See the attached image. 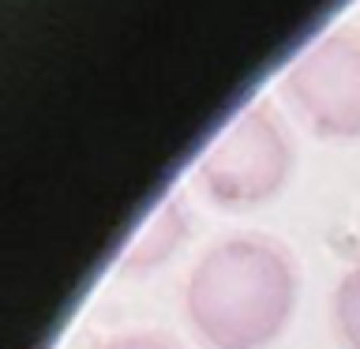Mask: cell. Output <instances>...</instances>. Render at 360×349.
I'll list each match as a JSON object with an SVG mask.
<instances>
[{"label": "cell", "instance_id": "1", "mask_svg": "<svg viewBox=\"0 0 360 349\" xmlns=\"http://www.w3.org/2000/svg\"><path fill=\"white\" fill-rule=\"evenodd\" d=\"M184 308L214 349H263L297 308L292 259L263 236H229L191 267Z\"/></svg>", "mask_w": 360, "mask_h": 349}, {"label": "cell", "instance_id": "2", "mask_svg": "<svg viewBox=\"0 0 360 349\" xmlns=\"http://www.w3.org/2000/svg\"><path fill=\"white\" fill-rule=\"evenodd\" d=\"M289 165L292 151L278 120L263 109H244L202 154L199 184L225 210H252L278 196Z\"/></svg>", "mask_w": 360, "mask_h": 349}, {"label": "cell", "instance_id": "3", "mask_svg": "<svg viewBox=\"0 0 360 349\" xmlns=\"http://www.w3.org/2000/svg\"><path fill=\"white\" fill-rule=\"evenodd\" d=\"M285 94L323 139H360V34L334 30L311 42L285 72Z\"/></svg>", "mask_w": 360, "mask_h": 349}, {"label": "cell", "instance_id": "4", "mask_svg": "<svg viewBox=\"0 0 360 349\" xmlns=\"http://www.w3.org/2000/svg\"><path fill=\"white\" fill-rule=\"evenodd\" d=\"M180 214H176V207H165L162 214L154 218V225H150V233H143L139 241L131 244V252H128V259H124V270H146V267H158L162 259L169 255V248L176 244V236L184 233L180 229Z\"/></svg>", "mask_w": 360, "mask_h": 349}, {"label": "cell", "instance_id": "5", "mask_svg": "<svg viewBox=\"0 0 360 349\" xmlns=\"http://www.w3.org/2000/svg\"><path fill=\"white\" fill-rule=\"evenodd\" d=\"M334 326L345 349H360V267L338 281L334 293Z\"/></svg>", "mask_w": 360, "mask_h": 349}, {"label": "cell", "instance_id": "6", "mask_svg": "<svg viewBox=\"0 0 360 349\" xmlns=\"http://www.w3.org/2000/svg\"><path fill=\"white\" fill-rule=\"evenodd\" d=\"M101 349H180V345L162 338V334H124V338H112Z\"/></svg>", "mask_w": 360, "mask_h": 349}]
</instances>
